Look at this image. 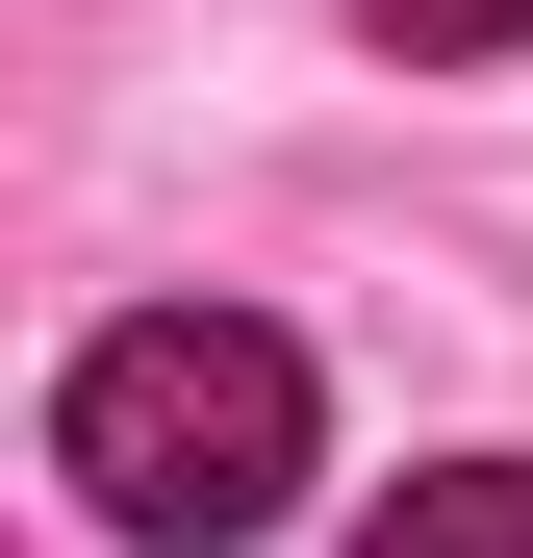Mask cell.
<instances>
[{"label": "cell", "instance_id": "6da1fadb", "mask_svg": "<svg viewBox=\"0 0 533 558\" xmlns=\"http://www.w3.org/2000/svg\"><path fill=\"white\" fill-rule=\"evenodd\" d=\"M51 457H76V508H102V533L229 558V533L305 508V355L254 330V305H153V330H102V355L51 381Z\"/></svg>", "mask_w": 533, "mask_h": 558}, {"label": "cell", "instance_id": "7a4b0ae2", "mask_svg": "<svg viewBox=\"0 0 533 558\" xmlns=\"http://www.w3.org/2000/svg\"><path fill=\"white\" fill-rule=\"evenodd\" d=\"M355 558H533V457H432V483L355 533Z\"/></svg>", "mask_w": 533, "mask_h": 558}, {"label": "cell", "instance_id": "3957f363", "mask_svg": "<svg viewBox=\"0 0 533 558\" xmlns=\"http://www.w3.org/2000/svg\"><path fill=\"white\" fill-rule=\"evenodd\" d=\"M381 51H533V0H355Z\"/></svg>", "mask_w": 533, "mask_h": 558}]
</instances>
